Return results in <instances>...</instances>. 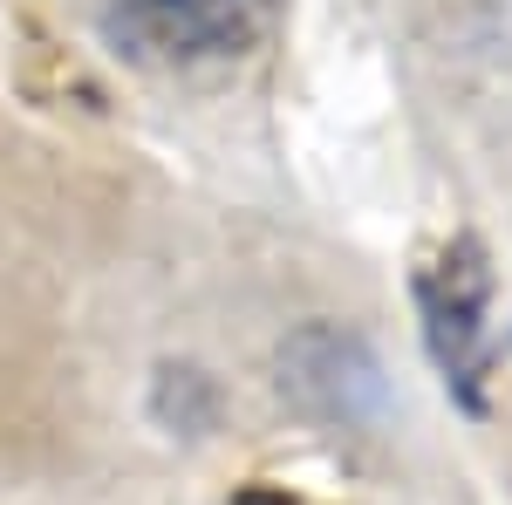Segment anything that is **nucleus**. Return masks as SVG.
<instances>
[{"mask_svg": "<svg viewBox=\"0 0 512 505\" xmlns=\"http://www.w3.org/2000/svg\"><path fill=\"white\" fill-rule=\"evenodd\" d=\"M280 0H110L103 35L117 41L130 62L151 69H192L239 55L274 28Z\"/></svg>", "mask_w": 512, "mask_h": 505, "instance_id": "obj_1", "label": "nucleus"}, {"mask_svg": "<svg viewBox=\"0 0 512 505\" xmlns=\"http://www.w3.org/2000/svg\"><path fill=\"white\" fill-rule=\"evenodd\" d=\"M417 301H424V328L444 362V376L458 383L465 403H478V376H485V260L472 239L444 246L431 267L417 273Z\"/></svg>", "mask_w": 512, "mask_h": 505, "instance_id": "obj_2", "label": "nucleus"}]
</instances>
